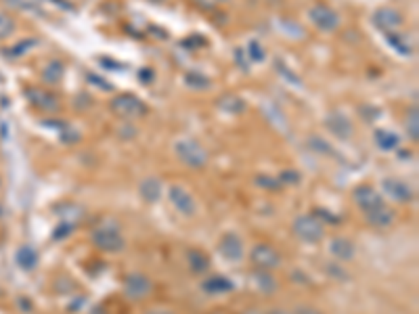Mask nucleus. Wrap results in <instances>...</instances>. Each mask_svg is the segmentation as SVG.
Here are the masks:
<instances>
[{
    "label": "nucleus",
    "mask_w": 419,
    "mask_h": 314,
    "mask_svg": "<svg viewBox=\"0 0 419 314\" xmlns=\"http://www.w3.org/2000/svg\"><path fill=\"white\" fill-rule=\"evenodd\" d=\"M90 239H92V246L105 254H118L126 248V241L116 224H105L94 228Z\"/></svg>",
    "instance_id": "1"
},
{
    "label": "nucleus",
    "mask_w": 419,
    "mask_h": 314,
    "mask_svg": "<svg viewBox=\"0 0 419 314\" xmlns=\"http://www.w3.org/2000/svg\"><path fill=\"white\" fill-rule=\"evenodd\" d=\"M292 231L294 235L304 241V243H319L325 235V226L323 222L314 216V214H302L294 220L292 224Z\"/></svg>",
    "instance_id": "2"
},
{
    "label": "nucleus",
    "mask_w": 419,
    "mask_h": 314,
    "mask_svg": "<svg viewBox=\"0 0 419 314\" xmlns=\"http://www.w3.org/2000/svg\"><path fill=\"white\" fill-rule=\"evenodd\" d=\"M110 107L122 120L141 118V116L147 114V105L138 96H134V94H118V96H114Z\"/></svg>",
    "instance_id": "3"
},
{
    "label": "nucleus",
    "mask_w": 419,
    "mask_h": 314,
    "mask_svg": "<svg viewBox=\"0 0 419 314\" xmlns=\"http://www.w3.org/2000/svg\"><path fill=\"white\" fill-rule=\"evenodd\" d=\"M174 151H177L179 159L185 166H189L193 170H199L207 163V151L197 141H191V138H183V141H179Z\"/></svg>",
    "instance_id": "4"
},
{
    "label": "nucleus",
    "mask_w": 419,
    "mask_h": 314,
    "mask_svg": "<svg viewBox=\"0 0 419 314\" xmlns=\"http://www.w3.org/2000/svg\"><path fill=\"white\" fill-rule=\"evenodd\" d=\"M151 291H153V283L143 272H130L124 278V293L130 300H145L151 296Z\"/></svg>",
    "instance_id": "5"
},
{
    "label": "nucleus",
    "mask_w": 419,
    "mask_h": 314,
    "mask_svg": "<svg viewBox=\"0 0 419 314\" xmlns=\"http://www.w3.org/2000/svg\"><path fill=\"white\" fill-rule=\"evenodd\" d=\"M250 260L258 270H272V268L281 266V254H279L272 246H268V243H258V246H254Z\"/></svg>",
    "instance_id": "6"
},
{
    "label": "nucleus",
    "mask_w": 419,
    "mask_h": 314,
    "mask_svg": "<svg viewBox=\"0 0 419 314\" xmlns=\"http://www.w3.org/2000/svg\"><path fill=\"white\" fill-rule=\"evenodd\" d=\"M308 17L312 21V25L321 31H333L340 27V15L327 5H314L308 11Z\"/></svg>",
    "instance_id": "7"
},
{
    "label": "nucleus",
    "mask_w": 419,
    "mask_h": 314,
    "mask_svg": "<svg viewBox=\"0 0 419 314\" xmlns=\"http://www.w3.org/2000/svg\"><path fill=\"white\" fill-rule=\"evenodd\" d=\"M25 96L27 101L31 103V107H36L40 112H47V114H55L59 112V99L49 92V90H40V88H27L25 90Z\"/></svg>",
    "instance_id": "8"
},
{
    "label": "nucleus",
    "mask_w": 419,
    "mask_h": 314,
    "mask_svg": "<svg viewBox=\"0 0 419 314\" xmlns=\"http://www.w3.org/2000/svg\"><path fill=\"white\" fill-rule=\"evenodd\" d=\"M168 197H170L172 205L177 207V212H181L183 216H193V214H195L197 203H195L193 195H191L187 189H183V187H177V185H174V187H170Z\"/></svg>",
    "instance_id": "9"
},
{
    "label": "nucleus",
    "mask_w": 419,
    "mask_h": 314,
    "mask_svg": "<svg viewBox=\"0 0 419 314\" xmlns=\"http://www.w3.org/2000/svg\"><path fill=\"white\" fill-rule=\"evenodd\" d=\"M373 25L383 31H392L403 25V13L392 7H381L373 13Z\"/></svg>",
    "instance_id": "10"
},
{
    "label": "nucleus",
    "mask_w": 419,
    "mask_h": 314,
    "mask_svg": "<svg viewBox=\"0 0 419 314\" xmlns=\"http://www.w3.org/2000/svg\"><path fill=\"white\" fill-rule=\"evenodd\" d=\"M353 199H355V203L359 205V209H361L363 214L371 212V209H375V207H379L383 203L381 195L373 187H369V185L357 187L355 193H353Z\"/></svg>",
    "instance_id": "11"
},
{
    "label": "nucleus",
    "mask_w": 419,
    "mask_h": 314,
    "mask_svg": "<svg viewBox=\"0 0 419 314\" xmlns=\"http://www.w3.org/2000/svg\"><path fill=\"white\" fill-rule=\"evenodd\" d=\"M218 252L225 260L229 262H239L243 258V241L239 235L235 233H227L223 235L220 243H218Z\"/></svg>",
    "instance_id": "12"
},
{
    "label": "nucleus",
    "mask_w": 419,
    "mask_h": 314,
    "mask_svg": "<svg viewBox=\"0 0 419 314\" xmlns=\"http://www.w3.org/2000/svg\"><path fill=\"white\" fill-rule=\"evenodd\" d=\"M381 189L386 191L388 197H392V199L398 201V203H409V201L415 199L413 187H409L407 183H403V181H398V179H386V181L381 183Z\"/></svg>",
    "instance_id": "13"
},
{
    "label": "nucleus",
    "mask_w": 419,
    "mask_h": 314,
    "mask_svg": "<svg viewBox=\"0 0 419 314\" xmlns=\"http://www.w3.org/2000/svg\"><path fill=\"white\" fill-rule=\"evenodd\" d=\"M325 126L331 134H335L338 138H342V141H348V138L353 136V124L348 118H344L342 114H331L327 120H325Z\"/></svg>",
    "instance_id": "14"
},
{
    "label": "nucleus",
    "mask_w": 419,
    "mask_h": 314,
    "mask_svg": "<svg viewBox=\"0 0 419 314\" xmlns=\"http://www.w3.org/2000/svg\"><path fill=\"white\" fill-rule=\"evenodd\" d=\"M329 252H331V256H333L338 262H351V260L355 258L357 248H355V243H353L351 239L335 237V239L331 241V246H329Z\"/></svg>",
    "instance_id": "15"
},
{
    "label": "nucleus",
    "mask_w": 419,
    "mask_h": 314,
    "mask_svg": "<svg viewBox=\"0 0 419 314\" xmlns=\"http://www.w3.org/2000/svg\"><path fill=\"white\" fill-rule=\"evenodd\" d=\"M201 289H203L207 296H225V293H231V291L235 289V285L229 281L227 276L212 274V276H207L205 281L201 283Z\"/></svg>",
    "instance_id": "16"
},
{
    "label": "nucleus",
    "mask_w": 419,
    "mask_h": 314,
    "mask_svg": "<svg viewBox=\"0 0 419 314\" xmlns=\"http://www.w3.org/2000/svg\"><path fill=\"white\" fill-rule=\"evenodd\" d=\"M367 222L375 228H388L392 222H394V212L386 205V203H381L379 207L371 209V212L365 214Z\"/></svg>",
    "instance_id": "17"
},
{
    "label": "nucleus",
    "mask_w": 419,
    "mask_h": 314,
    "mask_svg": "<svg viewBox=\"0 0 419 314\" xmlns=\"http://www.w3.org/2000/svg\"><path fill=\"white\" fill-rule=\"evenodd\" d=\"M15 260L19 264V268L23 270H34L38 266V252L34 250L31 246H21L15 254Z\"/></svg>",
    "instance_id": "18"
},
{
    "label": "nucleus",
    "mask_w": 419,
    "mask_h": 314,
    "mask_svg": "<svg viewBox=\"0 0 419 314\" xmlns=\"http://www.w3.org/2000/svg\"><path fill=\"white\" fill-rule=\"evenodd\" d=\"M373 138H375V145L379 149H383V151H392V149H396L401 145L398 134H394L390 130H375Z\"/></svg>",
    "instance_id": "19"
},
{
    "label": "nucleus",
    "mask_w": 419,
    "mask_h": 314,
    "mask_svg": "<svg viewBox=\"0 0 419 314\" xmlns=\"http://www.w3.org/2000/svg\"><path fill=\"white\" fill-rule=\"evenodd\" d=\"M218 107L229 114H243L246 112V101L239 99L237 94H225L218 99Z\"/></svg>",
    "instance_id": "20"
},
{
    "label": "nucleus",
    "mask_w": 419,
    "mask_h": 314,
    "mask_svg": "<svg viewBox=\"0 0 419 314\" xmlns=\"http://www.w3.org/2000/svg\"><path fill=\"white\" fill-rule=\"evenodd\" d=\"M141 197L149 203H155L162 197V183L157 179H147L141 183Z\"/></svg>",
    "instance_id": "21"
},
{
    "label": "nucleus",
    "mask_w": 419,
    "mask_h": 314,
    "mask_svg": "<svg viewBox=\"0 0 419 314\" xmlns=\"http://www.w3.org/2000/svg\"><path fill=\"white\" fill-rule=\"evenodd\" d=\"M63 72H65V67L61 61H51L45 69H42V80L49 82V84H59L61 78H63Z\"/></svg>",
    "instance_id": "22"
},
{
    "label": "nucleus",
    "mask_w": 419,
    "mask_h": 314,
    "mask_svg": "<svg viewBox=\"0 0 419 314\" xmlns=\"http://www.w3.org/2000/svg\"><path fill=\"white\" fill-rule=\"evenodd\" d=\"M254 283H256V287H258L262 293H266V296L275 293V289H277V281H275V278H272L266 270H258V272L254 274Z\"/></svg>",
    "instance_id": "23"
},
{
    "label": "nucleus",
    "mask_w": 419,
    "mask_h": 314,
    "mask_svg": "<svg viewBox=\"0 0 419 314\" xmlns=\"http://www.w3.org/2000/svg\"><path fill=\"white\" fill-rule=\"evenodd\" d=\"M189 266H191V270H193L195 274H203V272L210 268V260H207V256H205L203 252L191 250V252H189Z\"/></svg>",
    "instance_id": "24"
},
{
    "label": "nucleus",
    "mask_w": 419,
    "mask_h": 314,
    "mask_svg": "<svg viewBox=\"0 0 419 314\" xmlns=\"http://www.w3.org/2000/svg\"><path fill=\"white\" fill-rule=\"evenodd\" d=\"M42 3H45V0H5V5H9L11 9L34 11V13H40L42 11Z\"/></svg>",
    "instance_id": "25"
},
{
    "label": "nucleus",
    "mask_w": 419,
    "mask_h": 314,
    "mask_svg": "<svg viewBox=\"0 0 419 314\" xmlns=\"http://www.w3.org/2000/svg\"><path fill=\"white\" fill-rule=\"evenodd\" d=\"M419 114H417V107H413L407 116V132L411 136V141L417 143V138H419Z\"/></svg>",
    "instance_id": "26"
},
{
    "label": "nucleus",
    "mask_w": 419,
    "mask_h": 314,
    "mask_svg": "<svg viewBox=\"0 0 419 314\" xmlns=\"http://www.w3.org/2000/svg\"><path fill=\"white\" fill-rule=\"evenodd\" d=\"M185 84L191 86L193 90H203V88L210 86V80L203 74H199V72H191V74L185 76Z\"/></svg>",
    "instance_id": "27"
},
{
    "label": "nucleus",
    "mask_w": 419,
    "mask_h": 314,
    "mask_svg": "<svg viewBox=\"0 0 419 314\" xmlns=\"http://www.w3.org/2000/svg\"><path fill=\"white\" fill-rule=\"evenodd\" d=\"M388 44H390L394 51H398L401 55H405V57H409V55L413 53L411 44H407V40L401 38V36H396V34H388Z\"/></svg>",
    "instance_id": "28"
},
{
    "label": "nucleus",
    "mask_w": 419,
    "mask_h": 314,
    "mask_svg": "<svg viewBox=\"0 0 419 314\" xmlns=\"http://www.w3.org/2000/svg\"><path fill=\"white\" fill-rule=\"evenodd\" d=\"M31 47H36V38H27V40H23V42L15 44L13 49H7V51H5V55H7V57H11V59H17V57H21L23 53H27Z\"/></svg>",
    "instance_id": "29"
},
{
    "label": "nucleus",
    "mask_w": 419,
    "mask_h": 314,
    "mask_svg": "<svg viewBox=\"0 0 419 314\" xmlns=\"http://www.w3.org/2000/svg\"><path fill=\"white\" fill-rule=\"evenodd\" d=\"M15 31V21L9 15H0V40L9 38Z\"/></svg>",
    "instance_id": "30"
},
{
    "label": "nucleus",
    "mask_w": 419,
    "mask_h": 314,
    "mask_svg": "<svg viewBox=\"0 0 419 314\" xmlns=\"http://www.w3.org/2000/svg\"><path fill=\"white\" fill-rule=\"evenodd\" d=\"M308 147L314 151H321V153H333V149L327 145V141H323V138H319V136L308 138Z\"/></svg>",
    "instance_id": "31"
},
{
    "label": "nucleus",
    "mask_w": 419,
    "mask_h": 314,
    "mask_svg": "<svg viewBox=\"0 0 419 314\" xmlns=\"http://www.w3.org/2000/svg\"><path fill=\"white\" fill-rule=\"evenodd\" d=\"M279 183L281 185H298L300 183V174L296 170H285L279 174Z\"/></svg>",
    "instance_id": "32"
},
{
    "label": "nucleus",
    "mask_w": 419,
    "mask_h": 314,
    "mask_svg": "<svg viewBox=\"0 0 419 314\" xmlns=\"http://www.w3.org/2000/svg\"><path fill=\"white\" fill-rule=\"evenodd\" d=\"M248 55H250L252 61H262V59H264V51H262V47H260L256 40L250 42V47H248Z\"/></svg>",
    "instance_id": "33"
},
{
    "label": "nucleus",
    "mask_w": 419,
    "mask_h": 314,
    "mask_svg": "<svg viewBox=\"0 0 419 314\" xmlns=\"http://www.w3.org/2000/svg\"><path fill=\"white\" fill-rule=\"evenodd\" d=\"M256 183H258L260 187L268 189V191H275V189L281 187V183H279V179H268V176H260V179H256Z\"/></svg>",
    "instance_id": "34"
},
{
    "label": "nucleus",
    "mask_w": 419,
    "mask_h": 314,
    "mask_svg": "<svg viewBox=\"0 0 419 314\" xmlns=\"http://www.w3.org/2000/svg\"><path fill=\"white\" fill-rule=\"evenodd\" d=\"M72 228H74V226L69 224V222H61V224L57 226V231H55V235H53V237H55V239H63L65 235L72 233Z\"/></svg>",
    "instance_id": "35"
},
{
    "label": "nucleus",
    "mask_w": 419,
    "mask_h": 314,
    "mask_svg": "<svg viewBox=\"0 0 419 314\" xmlns=\"http://www.w3.org/2000/svg\"><path fill=\"white\" fill-rule=\"evenodd\" d=\"M325 270H327V272H335V274H331V276L340 278V281H344V278H348V272H346V270H342V268H338V266H333V264H327V266H325Z\"/></svg>",
    "instance_id": "36"
},
{
    "label": "nucleus",
    "mask_w": 419,
    "mask_h": 314,
    "mask_svg": "<svg viewBox=\"0 0 419 314\" xmlns=\"http://www.w3.org/2000/svg\"><path fill=\"white\" fill-rule=\"evenodd\" d=\"M138 80L141 82H145V84H149L151 80H153V69H141V72H138Z\"/></svg>",
    "instance_id": "37"
},
{
    "label": "nucleus",
    "mask_w": 419,
    "mask_h": 314,
    "mask_svg": "<svg viewBox=\"0 0 419 314\" xmlns=\"http://www.w3.org/2000/svg\"><path fill=\"white\" fill-rule=\"evenodd\" d=\"M296 314H323L319 308H314V306H300L296 310Z\"/></svg>",
    "instance_id": "38"
},
{
    "label": "nucleus",
    "mask_w": 419,
    "mask_h": 314,
    "mask_svg": "<svg viewBox=\"0 0 419 314\" xmlns=\"http://www.w3.org/2000/svg\"><path fill=\"white\" fill-rule=\"evenodd\" d=\"M270 314H294V312H290V310H283V308H277V310H272Z\"/></svg>",
    "instance_id": "39"
},
{
    "label": "nucleus",
    "mask_w": 419,
    "mask_h": 314,
    "mask_svg": "<svg viewBox=\"0 0 419 314\" xmlns=\"http://www.w3.org/2000/svg\"><path fill=\"white\" fill-rule=\"evenodd\" d=\"M243 314H264V312H260L258 308H250V310H246V312H243Z\"/></svg>",
    "instance_id": "40"
},
{
    "label": "nucleus",
    "mask_w": 419,
    "mask_h": 314,
    "mask_svg": "<svg viewBox=\"0 0 419 314\" xmlns=\"http://www.w3.org/2000/svg\"><path fill=\"white\" fill-rule=\"evenodd\" d=\"M147 314H172V312H168V310H151Z\"/></svg>",
    "instance_id": "41"
},
{
    "label": "nucleus",
    "mask_w": 419,
    "mask_h": 314,
    "mask_svg": "<svg viewBox=\"0 0 419 314\" xmlns=\"http://www.w3.org/2000/svg\"><path fill=\"white\" fill-rule=\"evenodd\" d=\"M0 216H3V205H0Z\"/></svg>",
    "instance_id": "42"
}]
</instances>
